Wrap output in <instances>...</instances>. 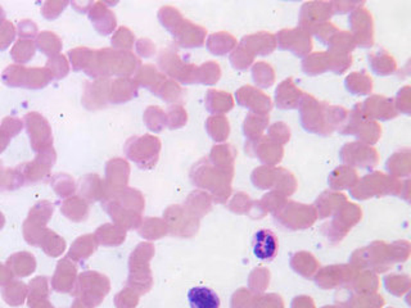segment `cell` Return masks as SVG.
<instances>
[{"mask_svg": "<svg viewBox=\"0 0 411 308\" xmlns=\"http://www.w3.org/2000/svg\"><path fill=\"white\" fill-rule=\"evenodd\" d=\"M298 107L303 129L319 135H330L336 129H339V126H344L348 117L346 109L330 107L306 94Z\"/></svg>", "mask_w": 411, "mask_h": 308, "instance_id": "obj_1", "label": "cell"}, {"mask_svg": "<svg viewBox=\"0 0 411 308\" xmlns=\"http://www.w3.org/2000/svg\"><path fill=\"white\" fill-rule=\"evenodd\" d=\"M277 44L282 50H291L297 57H305L312 49L310 35L303 29L282 30L277 33Z\"/></svg>", "mask_w": 411, "mask_h": 308, "instance_id": "obj_2", "label": "cell"}, {"mask_svg": "<svg viewBox=\"0 0 411 308\" xmlns=\"http://www.w3.org/2000/svg\"><path fill=\"white\" fill-rule=\"evenodd\" d=\"M332 16L330 3H306L303 4L300 15L301 29L306 33H314L315 29L328 22Z\"/></svg>", "mask_w": 411, "mask_h": 308, "instance_id": "obj_3", "label": "cell"}, {"mask_svg": "<svg viewBox=\"0 0 411 308\" xmlns=\"http://www.w3.org/2000/svg\"><path fill=\"white\" fill-rule=\"evenodd\" d=\"M350 25L355 33V44L360 45L361 48H370L374 44V33H373V22L371 16L366 12V9H353L351 15Z\"/></svg>", "mask_w": 411, "mask_h": 308, "instance_id": "obj_4", "label": "cell"}, {"mask_svg": "<svg viewBox=\"0 0 411 308\" xmlns=\"http://www.w3.org/2000/svg\"><path fill=\"white\" fill-rule=\"evenodd\" d=\"M238 104L244 108H248L252 113L266 116L271 109V102L266 94L251 88L244 86L236 92Z\"/></svg>", "mask_w": 411, "mask_h": 308, "instance_id": "obj_5", "label": "cell"}, {"mask_svg": "<svg viewBox=\"0 0 411 308\" xmlns=\"http://www.w3.org/2000/svg\"><path fill=\"white\" fill-rule=\"evenodd\" d=\"M394 102L385 97H373L368 99L364 106H360L361 111L365 116L370 118H378V120H392L397 116V111L394 109Z\"/></svg>", "mask_w": 411, "mask_h": 308, "instance_id": "obj_6", "label": "cell"}, {"mask_svg": "<svg viewBox=\"0 0 411 308\" xmlns=\"http://www.w3.org/2000/svg\"><path fill=\"white\" fill-rule=\"evenodd\" d=\"M277 252L275 234L270 230H260L253 239V254L261 261H271Z\"/></svg>", "mask_w": 411, "mask_h": 308, "instance_id": "obj_7", "label": "cell"}, {"mask_svg": "<svg viewBox=\"0 0 411 308\" xmlns=\"http://www.w3.org/2000/svg\"><path fill=\"white\" fill-rule=\"evenodd\" d=\"M241 45L251 53L252 56H268L277 48L275 36L271 33H260L243 38Z\"/></svg>", "mask_w": 411, "mask_h": 308, "instance_id": "obj_8", "label": "cell"}, {"mask_svg": "<svg viewBox=\"0 0 411 308\" xmlns=\"http://www.w3.org/2000/svg\"><path fill=\"white\" fill-rule=\"evenodd\" d=\"M161 142L154 136H142V138H131L126 143L125 152L133 161H136L140 153H150L152 157L159 159Z\"/></svg>", "mask_w": 411, "mask_h": 308, "instance_id": "obj_9", "label": "cell"}, {"mask_svg": "<svg viewBox=\"0 0 411 308\" xmlns=\"http://www.w3.org/2000/svg\"><path fill=\"white\" fill-rule=\"evenodd\" d=\"M303 95L305 94L294 86L292 79L284 80L277 86V92H275L277 107L280 109L298 108Z\"/></svg>", "mask_w": 411, "mask_h": 308, "instance_id": "obj_10", "label": "cell"}, {"mask_svg": "<svg viewBox=\"0 0 411 308\" xmlns=\"http://www.w3.org/2000/svg\"><path fill=\"white\" fill-rule=\"evenodd\" d=\"M177 42L184 48H197L203 44L206 31L200 26H194L186 21H182L174 33Z\"/></svg>", "mask_w": 411, "mask_h": 308, "instance_id": "obj_11", "label": "cell"}, {"mask_svg": "<svg viewBox=\"0 0 411 308\" xmlns=\"http://www.w3.org/2000/svg\"><path fill=\"white\" fill-rule=\"evenodd\" d=\"M188 300L191 308H218L220 298L210 288L195 286L188 292Z\"/></svg>", "mask_w": 411, "mask_h": 308, "instance_id": "obj_12", "label": "cell"}, {"mask_svg": "<svg viewBox=\"0 0 411 308\" xmlns=\"http://www.w3.org/2000/svg\"><path fill=\"white\" fill-rule=\"evenodd\" d=\"M268 116L251 113L244 120V135L248 138L250 142L259 140L262 135V131L268 127Z\"/></svg>", "mask_w": 411, "mask_h": 308, "instance_id": "obj_13", "label": "cell"}, {"mask_svg": "<svg viewBox=\"0 0 411 308\" xmlns=\"http://www.w3.org/2000/svg\"><path fill=\"white\" fill-rule=\"evenodd\" d=\"M346 88L348 92L356 94V95H365V94H370L371 92L373 83H371L369 76L365 74V71H361V72L353 74L346 79Z\"/></svg>", "mask_w": 411, "mask_h": 308, "instance_id": "obj_14", "label": "cell"}, {"mask_svg": "<svg viewBox=\"0 0 411 308\" xmlns=\"http://www.w3.org/2000/svg\"><path fill=\"white\" fill-rule=\"evenodd\" d=\"M207 47H209V49L211 50L212 54L224 56V54L229 53V50L234 48L235 39L229 33H215V35L210 36Z\"/></svg>", "mask_w": 411, "mask_h": 308, "instance_id": "obj_15", "label": "cell"}, {"mask_svg": "<svg viewBox=\"0 0 411 308\" xmlns=\"http://www.w3.org/2000/svg\"><path fill=\"white\" fill-rule=\"evenodd\" d=\"M303 71L307 75L315 76L324 74L329 70V60L327 53H316L303 60Z\"/></svg>", "mask_w": 411, "mask_h": 308, "instance_id": "obj_16", "label": "cell"}, {"mask_svg": "<svg viewBox=\"0 0 411 308\" xmlns=\"http://www.w3.org/2000/svg\"><path fill=\"white\" fill-rule=\"evenodd\" d=\"M370 66L377 75L387 76L394 74L396 70L394 59L386 53H379L377 56H369Z\"/></svg>", "mask_w": 411, "mask_h": 308, "instance_id": "obj_17", "label": "cell"}, {"mask_svg": "<svg viewBox=\"0 0 411 308\" xmlns=\"http://www.w3.org/2000/svg\"><path fill=\"white\" fill-rule=\"evenodd\" d=\"M206 127L215 142H224L230 133L229 122L224 117H211L210 120H207Z\"/></svg>", "mask_w": 411, "mask_h": 308, "instance_id": "obj_18", "label": "cell"}, {"mask_svg": "<svg viewBox=\"0 0 411 308\" xmlns=\"http://www.w3.org/2000/svg\"><path fill=\"white\" fill-rule=\"evenodd\" d=\"M252 77L261 88H270L274 83V71L266 63H257L253 67Z\"/></svg>", "mask_w": 411, "mask_h": 308, "instance_id": "obj_19", "label": "cell"}, {"mask_svg": "<svg viewBox=\"0 0 411 308\" xmlns=\"http://www.w3.org/2000/svg\"><path fill=\"white\" fill-rule=\"evenodd\" d=\"M206 100H210V102H218V104H215L212 108L210 109L212 113H224L227 112L230 109L233 108V99L230 95H227L224 92H213L211 90L207 94V98Z\"/></svg>", "mask_w": 411, "mask_h": 308, "instance_id": "obj_20", "label": "cell"}, {"mask_svg": "<svg viewBox=\"0 0 411 308\" xmlns=\"http://www.w3.org/2000/svg\"><path fill=\"white\" fill-rule=\"evenodd\" d=\"M253 56L248 50L245 49L242 45H239L236 49L234 50V53L232 54L230 60H232V65L236 70H247L248 67L251 66L252 62H253Z\"/></svg>", "mask_w": 411, "mask_h": 308, "instance_id": "obj_21", "label": "cell"}, {"mask_svg": "<svg viewBox=\"0 0 411 308\" xmlns=\"http://www.w3.org/2000/svg\"><path fill=\"white\" fill-rule=\"evenodd\" d=\"M144 120H145V125L148 126L150 129L153 126V122H157L156 125H157L159 131L163 129V126H166V116L163 115L162 109L157 108V107H151V108L147 109Z\"/></svg>", "mask_w": 411, "mask_h": 308, "instance_id": "obj_22", "label": "cell"}, {"mask_svg": "<svg viewBox=\"0 0 411 308\" xmlns=\"http://www.w3.org/2000/svg\"><path fill=\"white\" fill-rule=\"evenodd\" d=\"M168 127L170 129H177V127H182L185 125V121H186V115H185L184 109H180L179 115H175V109L174 107L168 111Z\"/></svg>", "mask_w": 411, "mask_h": 308, "instance_id": "obj_23", "label": "cell"}]
</instances>
